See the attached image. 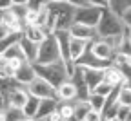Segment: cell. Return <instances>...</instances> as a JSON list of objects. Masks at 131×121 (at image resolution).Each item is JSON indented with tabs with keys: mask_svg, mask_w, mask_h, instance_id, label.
<instances>
[{
	"mask_svg": "<svg viewBox=\"0 0 131 121\" xmlns=\"http://www.w3.org/2000/svg\"><path fill=\"white\" fill-rule=\"evenodd\" d=\"M27 92L31 96H35L38 99H49V98H57V87H53L49 81L44 78L37 76L29 85H27Z\"/></svg>",
	"mask_w": 131,
	"mask_h": 121,
	"instance_id": "5",
	"label": "cell"
},
{
	"mask_svg": "<svg viewBox=\"0 0 131 121\" xmlns=\"http://www.w3.org/2000/svg\"><path fill=\"white\" fill-rule=\"evenodd\" d=\"M2 13H4V11H0V22H2Z\"/></svg>",
	"mask_w": 131,
	"mask_h": 121,
	"instance_id": "44",
	"label": "cell"
},
{
	"mask_svg": "<svg viewBox=\"0 0 131 121\" xmlns=\"http://www.w3.org/2000/svg\"><path fill=\"white\" fill-rule=\"evenodd\" d=\"M47 119H49V121H69V119H64V117H60V116L57 114V110H55V112H53L51 116H49Z\"/></svg>",
	"mask_w": 131,
	"mask_h": 121,
	"instance_id": "37",
	"label": "cell"
},
{
	"mask_svg": "<svg viewBox=\"0 0 131 121\" xmlns=\"http://www.w3.org/2000/svg\"><path fill=\"white\" fill-rule=\"evenodd\" d=\"M88 103H89V107H91L93 110H102V109H104V103H106V98L91 92V94L88 96Z\"/></svg>",
	"mask_w": 131,
	"mask_h": 121,
	"instance_id": "23",
	"label": "cell"
},
{
	"mask_svg": "<svg viewBox=\"0 0 131 121\" xmlns=\"http://www.w3.org/2000/svg\"><path fill=\"white\" fill-rule=\"evenodd\" d=\"M62 60L60 58V47H58V42H57V36L55 34H49V36L38 45V56H37V62L35 63H53V62H58Z\"/></svg>",
	"mask_w": 131,
	"mask_h": 121,
	"instance_id": "4",
	"label": "cell"
},
{
	"mask_svg": "<svg viewBox=\"0 0 131 121\" xmlns=\"http://www.w3.org/2000/svg\"><path fill=\"white\" fill-rule=\"evenodd\" d=\"M84 80H86V85H88L89 94H91L96 85L100 83V81H104V69H89V67H84Z\"/></svg>",
	"mask_w": 131,
	"mask_h": 121,
	"instance_id": "15",
	"label": "cell"
},
{
	"mask_svg": "<svg viewBox=\"0 0 131 121\" xmlns=\"http://www.w3.org/2000/svg\"><path fill=\"white\" fill-rule=\"evenodd\" d=\"M57 114L64 119L73 121V114H75V101H60L57 103Z\"/></svg>",
	"mask_w": 131,
	"mask_h": 121,
	"instance_id": "19",
	"label": "cell"
},
{
	"mask_svg": "<svg viewBox=\"0 0 131 121\" xmlns=\"http://www.w3.org/2000/svg\"><path fill=\"white\" fill-rule=\"evenodd\" d=\"M58 2H66V0H47V4H58Z\"/></svg>",
	"mask_w": 131,
	"mask_h": 121,
	"instance_id": "40",
	"label": "cell"
},
{
	"mask_svg": "<svg viewBox=\"0 0 131 121\" xmlns=\"http://www.w3.org/2000/svg\"><path fill=\"white\" fill-rule=\"evenodd\" d=\"M11 29L6 25V24H2V22H0V42H2V40H6V38H9L11 36ZM16 34H18V33H16Z\"/></svg>",
	"mask_w": 131,
	"mask_h": 121,
	"instance_id": "31",
	"label": "cell"
},
{
	"mask_svg": "<svg viewBox=\"0 0 131 121\" xmlns=\"http://www.w3.org/2000/svg\"><path fill=\"white\" fill-rule=\"evenodd\" d=\"M89 51L98 60L107 62V63H111L113 58L117 56V49H115L107 40H104V38H95L93 42H89Z\"/></svg>",
	"mask_w": 131,
	"mask_h": 121,
	"instance_id": "6",
	"label": "cell"
},
{
	"mask_svg": "<svg viewBox=\"0 0 131 121\" xmlns=\"http://www.w3.org/2000/svg\"><path fill=\"white\" fill-rule=\"evenodd\" d=\"M37 78V72H35V65H33L31 62H24L18 69L15 71V74H13V80L16 81V83H20V85H24V87H27V85Z\"/></svg>",
	"mask_w": 131,
	"mask_h": 121,
	"instance_id": "8",
	"label": "cell"
},
{
	"mask_svg": "<svg viewBox=\"0 0 131 121\" xmlns=\"http://www.w3.org/2000/svg\"><path fill=\"white\" fill-rule=\"evenodd\" d=\"M18 45L22 47V53H24L26 60L31 62V63H35L37 62V56H38V45L40 43H35V42L27 40L26 36H20L18 38Z\"/></svg>",
	"mask_w": 131,
	"mask_h": 121,
	"instance_id": "16",
	"label": "cell"
},
{
	"mask_svg": "<svg viewBox=\"0 0 131 121\" xmlns=\"http://www.w3.org/2000/svg\"><path fill=\"white\" fill-rule=\"evenodd\" d=\"M4 60H26L24 53H22V47L18 45V40H16L15 43H11L7 49H4V53L0 54Z\"/></svg>",
	"mask_w": 131,
	"mask_h": 121,
	"instance_id": "20",
	"label": "cell"
},
{
	"mask_svg": "<svg viewBox=\"0 0 131 121\" xmlns=\"http://www.w3.org/2000/svg\"><path fill=\"white\" fill-rule=\"evenodd\" d=\"M9 105H7V99H6V96H4V92L0 90V110H6Z\"/></svg>",
	"mask_w": 131,
	"mask_h": 121,
	"instance_id": "36",
	"label": "cell"
},
{
	"mask_svg": "<svg viewBox=\"0 0 131 121\" xmlns=\"http://www.w3.org/2000/svg\"><path fill=\"white\" fill-rule=\"evenodd\" d=\"M49 34H53V33H47V29L40 27V25H26L22 31V36H26L27 40L35 42V43H42Z\"/></svg>",
	"mask_w": 131,
	"mask_h": 121,
	"instance_id": "13",
	"label": "cell"
},
{
	"mask_svg": "<svg viewBox=\"0 0 131 121\" xmlns=\"http://www.w3.org/2000/svg\"><path fill=\"white\" fill-rule=\"evenodd\" d=\"M37 121H49L47 117H40V119H37Z\"/></svg>",
	"mask_w": 131,
	"mask_h": 121,
	"instance_id": "43",
	"label": "cell"
},
{
	"mask_svg": "<svg viewBox=\"0 0 131 121\" xmlns=\"http://www.w3.org/2000/svg\"><path fill=\"white\" fill-rule=\"evenodd\" d=\"M49 9V18L46 24L47 33H57V31H68L75 22V7L68 2H58V4H47Z\"/></svg>",
	"mask_w": 131,
	"mask_h": 121,
	"instance_id": "1",
	"label": "cell"
},
{
	"mask_svg": "<svg viewBox=\"0 0 131 121\" xmlns=\"http://www.w3.org/2000/svg\"><path fill=\"white\" fill-rule=\"evenodd\" d=\"M113 90H115V89L111 87L109 83H106V81H100V83H98L96 87L93 89V92H95V94H98V96H104V98H107V96H109Z\"/></svg>",
	"mask_w": 131,
	"mask_h": 121,
	"instance_id": "27",
	"label": "cell"
},
{
	"mask_svg": "<svg viewBox=\"0 0 131 121\" xmlns=\"http://www.w3.org/2000/svg\"><path fill=\"white\" fill-rule=\"evenodd\" d=\"M100 14H102V9H98V7L88 4L84 7L75 9V22L73 24H84V25L96 27L98 20H100Z\"/></svg>",
	"mask_w": 131,
	"mask_h": 121,
	"instance_id": "7",
	"label": "cell"
},
{
	"mask_svg": "<svg viewBox=\"0 0 131 121\" xmlns=\"http://www.w3.org/2000/svg\"><path fill=\"white\" fill-rule=\"evenodd\" d=\"M104 81L109 83L113 89H118V87H122V85H126L124 74H122L113 63H109V65L104 69Z\"/></svg>",
	"mask_w": 131,
	"mask_h": 121,
	"instance_id": "12",
	"label": "cell"
},
{
	"mask_svg": "<svg viewBox=\"0 0 131 121\" xmlns=\"http://www.w3.org/2000/svg\"><path fill=\"white\" fill-rule=\"evenodd\" d=\"M118 107H120V103H118V89H115V90H113V92L106 98L104 109L100 110V112H102L104 121H113V119H117Z\"/></svg>",
	"mask_w": 131,
	"mask_h": 121,
	"instance_id": "9",
	"label": "cell"
},
{
	"mask_svg": "<svg viewBox=\"0 0 131 121\" xmlns=\"http://www.w3.org/2000/svg\"><path fill=\"white\" fill-rule=\"evenodd\" d=\"M127 33H129V38H131V29H127Z\"/></svg>",
	"mask_w": 131,
	"mask_h": 121,
	"instance_id": "45",
	"label": "cell"
},
{
	"mask_svg": "<svg viewBox=\"0 0 131 121\" xmlns=\"http://www.w3.org/2000/svg\"><path fill=\"white\" fill-rule=\"evenodd\" d=\"M44 6H47V0H29V2H27V7L29 9H35V11H38Z\"/></svg>",
	"mask_w": 131,
	"mask_h": 121,
	"instance_id": "30",
	"label": "cell"
},
{
	"mask_svg": "<svg viewBox=\"0 0 131 121\" xmlns=\"http://www.w3.org/2000/svg\"><path fill=\"white\" fill-rule=\"evenodd\" d=\"M120 18H122V22H124L126 29H131V6H129L127 9H124V11H122Z\"/></svg>",
	"mask_w": 131,
	"mask_h": 121,
	"instance_id": "29",
	"label": "cell"
},
{
	"mask_svg": "<svg viewBox=\"0 0 131 121\" xmlns=\"http://www.w3.org/2000/svg\"><path fill=\"white\" fill-rule=\"evenodd\" d=\"M129 58H131V56H129Z\"/></svg>",
	"mask_w": 131,
	"mask_h": 121,
	"instance_id": "48",
	"label": "cell"
},
{
	"mask_svg": "<svg viewBox=\"0 0 131 121\" xmlns=\"http://www.w3.org/2000/svg\"><path fill=\"white\" fill-rule=\"evenodd\" d=\"M129 109H131V107L120 105V107H118V112H117V119H118V121H126V117H127V114H129Z\"/></svg>",
	"mask_w": 131,
	"mask_h": 121,
	"instance_id": "32",
	"label": "cell"
},
{
	"mask_svg": "<svg viewBox=\"0 0 131 121\" xmlns=\"http://www.w3.org/2000/svg\"><path fill=\"white\" fill-rule=\"evenodd\" d=\"M11 2H13V6H27L29 0H11Z\"/></svg>",
	"mask_w": 131,
	"mask_h": 121,
	"instance_id": "38",
	"label": "cell"
},
{
	"mask_svg": "<svg viewBox=\"0 0 131 121\" xmlns=\"http://www.w3.org/2000/svg\"><path fill=\"white\" fill-rule=\"evenodd\" d=\"M57 99H60V101H77L78 99L77 85L71 80H66L64 83H60L57 87Z\"/></svg>",
	"mask_w": 131,
	"mask_h": 121,
	"instance_id": "11",
	"label": "cell"
},
{
	"mask_svg": "<svg viewBox=\"0 0 131 121\" xmlns=\"http://www.w3.org/2000/svg\"><path fill=\"white\" fill-rule=\"evenodd\" d=\"M26 116L22 112V109H16V107H7L6 109V119L7 121H22Z\"/></svg>",
	"mask_w": 131,
	"mask_h": 121,
	"instance_id": "26",
	"label": "cell"
},
{
	"mask_svg": "<svg viewBox=\"0 0 131 121\" xmlns=\"http://www.w3.org/2000/svg\"><path fill=\"white\" fill-rule=\"evenodd\" d=\"M35 65V72L37 76L44 78L46 81H49L53 87H58L60 83H64L66 80H69V72H68V67L62 60L53 62V63H33Z\"/></svg>",
	"mask_w": 131,
	"mask_h": 121,
	"instance_id": "3",
	"label": "cell"
},
{
	"mask_svg": "<svg viewBox=\"0 0 131 121\" xmlns=\"http://www.w3.org/2000/svg\"><path fill=\"white\" fill-rule=\"evenodd\" d=\"M89 4L98 9H109V0H89Z\"/></svg>",
	"mask_w": 131,
	"mask_h": 121,
	"instance_id": "33",
	"label": "cell"
},
{
	"mask_svg": "<svg viewBox=\"0 0 131 121\" xmlns=\"http://www.w3.org/2000/svg\"><path fill=\"white\" fill-rule=\"evenodd\" d=\"M118 103L126 105V107H131V87H127V85L118 87Z\"/></svg>",
	"mask_w": 131,
	"mask_h": 121,
	"instance_id": "24",
	"label": "cell"
},
{
	"mask_svg": "<svg viewBox=\"0 0 131 121\" xmlns=\"http://www.w3.org/2000/svg\"><path fill=\"white\" fill-rule=\"evenodd\" d=\"M75 65H82V67H89V69H106L109 63L107 62H102V60H98L91 51H89V45H88V49H86V53L82 54L77 62H75Z\"/></svg>",
	"mask_w": 131,
	"mask_h": 121,
	"instance_id": "14",
	"label": "cell"
},
{
	"mask_svg": "<svg viewBox=\"0 0 131 121\" xmlns=\"http://www.w3.org/2000/svg\"><path fill=\"white\" fill-rule=\"evenodd\" d=\"M113 121H118V119H113Z\"/></svg>",
	"mask_w": 131,
	"mask_h": 121,
	"instance_id": "46",
	"label": "cell"
},
{
	"mask_svg": "<svg viewBox=\"0 0 131 121\" xmlns=\"http://www.w3.org/2000/svg\"><path fill=\"white\" fill-rule=\"evenodd\" d=\"M131 6V0H109V9L113 13H117L118 16L122 14L124 9H127Z\"/></svg>",
	"mask_w": 131,
	"mask_h": 121,
	"instance_id": "25",
	"label": "cell"
},
{
	"mask_svg": "<svg viewBox=\"0 0 131 121\" xmlns=\"http://www.w3.org/2000/svg\"><path fill=\"white\" fill-rule=\"evenodd\" d=\"M69 6H73L75 9H78V7H84V6H88L89 4V0H66Z\"/></svg>",
	"mask_w": 131,
	"mask_h": 121,
	"instance_id": "34",
	"label": "cell"
},
{
	"mask_svg": "<svg viewBox=\"0 0 131 121\" xmlns=\"http://www.w3.org/2000/svg\"><path fill=\"white\" fill-rule=\"evenodd\" d=\"M126 121H131V109H129V114H127V117H126Z\"/></svg>",
	"mask_w": 131,
	"mask_h": 121,
	"instance_id": "42",
	"label": "cell"
},
{
	"mask_svg": "<svg viewBox=\"0 0 131 121\" xmlns=\"http://www.w3.org/2000/svg\"><path fill=\"white\" fill-rule=\"evenodd\" d=\"M0 121H7L6 119V110H0Z\"/></svg>",
	"mask_w": 131,
	"mask_h": 121,
	"instance_id": "39",
	"label": "cell"
},
{
	"mask_svg": "<svg viewBox=\"0 0 131 121\" xmlns=\"http://www.w3.org/2000/svg\"><path fill=\"white\" fill-rule=\"evenodd\" d=\"M22 121H24V119H22Z\"/></svg>",
	"mask_w": 131,
	"mask_h": 121,
	"instance_id": "47",
	"label": "cell"
},
{
	"mask_svg": "<svg viewBox=\"0 0 131 121\" xmlns=\"http://www.w3.org/2000/svg\"><path fill=\"white\" fill-rule=\"evenodd\" d=\"M57 103H58V99H57V98L40 99V105H38V110H37L35 119H40V117H49V116H51V114L57 110Z\"/></svg>",
	"mask_w": 131,
	"mask_h": 121,
	"instance_id": "18",
	"label": "cell"
},
{
	"mask_svg": "<svg viewBox=\"0 0 131 121\" xmlns=\"http://www.w3.org/2000/svg\"><path fill=\"white\" fill-rule=\"evenodd\" d=\"M13 7V2L11 0H0V11H7Z\"/></svg>",
	"mask_w": 131,
	"mask_h": 121,
	"instance_id": "35",
	"label": "cell"
},
{
	"mask_svg": "<svg viewBox=\"0 0 131 121\" xmlns=\"http://www.w3.org/2000/svg\"><path fill=\"white\" fill-rule=\"evenodd\" d=\"M68 31H69L71 36L80 38V40H86V42H93L95 38H98V34H96V27L84 25V24H73Z\"/></svg>",
	"mask_w": 131,
	"mask_h": 121,
	"instance_id": "10",
	"label": "cell"
},
{
	"mask_svg": "<svg viewBox=\"0 0 131 121\" xmlns=\"http://www.w3.org/2000/svg\"><path fill=\"white\" fill-rule=\"evenodd\" d=\"M84 121H104V117H102V112H100V110H93V109H91V110L86 114Z\"/></svg>",
	"mask_w": 131,
	"mask_h": 121,
	"instance_id": "28",
	"label": "cell"
},
{
	"mask_svg": "<svg viewBox=\"0 0 131 121\" xmlns=\"http://www.w3.org/2000/svg\"><path fill=\"white\" fill-rule=\"evenodd\" d=\"M124 33H126V25L120 16L113 13L111 9H102L100 20L96 24L98 38H122Z\"/></svg>",
	"mask_w": 131,
	"mask_h": 121,
	"instance_id": "2",
	"label": "cell"
},
{
	"mask_svg": "<svg viewBox=\"0 0 131 121\" xmlns=\"http://www.w3.org/2000/svg\"><path fill=\"white\" fill-rule=\"evenodd\" d=\"M91 110L88 99H77L75 101V114H73V121H84L86 114Z\"/></svg>",
	"mask_w": 131,
	"mask_h": 121,
	"instance_id": "21",
	"label": "cell"
},
{
	"mask_svg": "<svg viewBox=\"0 0 131 121\" xmlns=\"http://www.w3.org/2000/svg\"><path fill=\"white\" fill-rule=\"evenodd\" d=\"M38 105H40V99L29 94V98H27V101H26V105L22 107L24 116H26V117H35V116H37V110H38Z\"/></svg>",
	"mask_w": 131,
	"mask_h": 121,
	"instance_id": "22",
	"label": "cell"
},
{
	"mask_svg": "<svg viewBox=\"0 0 131 121\" xmlns=\"http://www.w3.org/2000/svg\"><path fill=\"white\" fill-rule=\"evenodd\" d=\"M24 121H37L35 117H24Z\"/></svg>",
	"mask_w": 131,
	"mask_h": 121,
	"instance_id": "41",
	"label": "cell"
},
{
	"mask_svg": "<svg viewBox=\"0 0 131 121\" xmlns=\"http://www.w3.org/2000/svg\"><path fill=\"white\" fill-rule=\"evenodd\" d=\"M88 45H89V42H86V40H80V38H75V36H71V40H69V56H71V60H73V63L86 53V49H88Z\"/></svg>",
	"mask_w": 131,
	"mask_h": 121,
	"instance_id": "17",
	"label": "cell"
}]
</instances>
